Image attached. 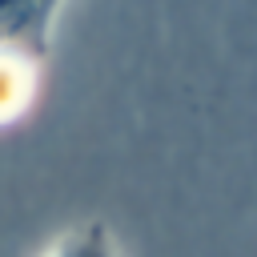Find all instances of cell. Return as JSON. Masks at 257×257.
Wrapping results in <instances>:
<instances>
[{
	"mask_svg": "<svg viewBox=\"0 0 257 257\" xmlns=\"http://www.w3.org/2000/svg\"><path fill=\"white\" fill-rule=\"evenodd\" d=\"M64 0H0V44L20 48L36 60L52 52V24Z\"/></svg>",
	"mask_w": 257,
	"mask_h": 257,
	"instance_id": "cell-1",
	"label": "cell"
},
{
	"mask_svg": "<svg viewBox=\"0 0 257 257\" xmlns=\"http://www.w3.org/2000/svg\"><path fill=\"white\" fill-rule=\"evenodd\" d=\"M44 257H120V253L112 245V233L100 221H84V225H72L68 233H60Z\"/></svg>",
	"mask_w": 257,
	"mask_h": 257,
	"instance_id": "cell-3",
	"label": "cell"
},
{
	"mask_svg": "<svg viewBox=\"0 0 257 257\" xmlns=\"http://www.w3.org/2000/svg\"><path fill=\"white\" fill-rule=\"evenodd\" d=\"M44 64L48 60H36L20 48L0 44V128L16 124L32 108V100L40 92V80H44Z\"/></svg>",
	"mask_w": 257,
	"mask_h": 257,
	"instance_id": "cell-2",
	"label": "cell"
}]
</instances>
